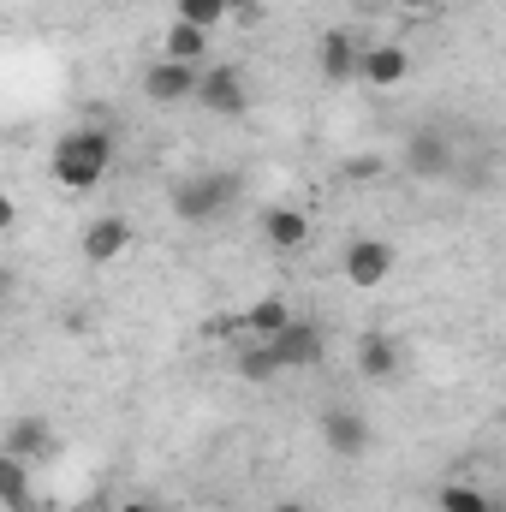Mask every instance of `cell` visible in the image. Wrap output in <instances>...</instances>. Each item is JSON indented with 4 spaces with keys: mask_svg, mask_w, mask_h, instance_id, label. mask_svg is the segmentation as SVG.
I'll return each instance as SVG.
<instances>
[{
    "mask_svg": "<svg viewBox=\"0 0 506 512\" xmlns=\"http://www.w3.org/2000/svg\"><path fill=\"white\" fill-rule=\"evenodd\" d=\"M114 167V131L102 126H78L66 131L54 149H48V173L66 185V191H96Z\"/></svg>",
    "mask_w": 506,
    "mask_h": 512,
    "instance_id": "1",
    "label": "cell"
},
{
    "mask_svg": "<svg viewBox=\"0 0 506 512\" xmlns=\"http://www.w3.org/2000/svg\"><path fill=\"white\" fill-rule=\"evenodd\" d=\"M239 197V173H191V179H179L173 185V215L179 221H191V227H203V221H215L227 203Z\"/></svg>",
    "mask_w": 506,
    "mask_h": 512,
    "instance_id": "2",
    "label": "cell"
},
{
    "mask_svg": "<svg viewBox=\"0 0 506 512\" xmlns=\"http://www.w3.org/2000/svg\"><path fill=\"white\" fill-rule=\"evenodd\" d=\"M191 96H197L209 114H221V120H245V114H251V90H245V72H239V66H203Z\"/></svg>",
    "mask_w": 506,
    "mask_h": 512,
    "instance_id": "3",
    "label": "cell"
},
{
    "mask_svg": "<svg viewBox=\"0 0 506 512\" xmlns=\"http://www.w3.org/2000/svg\"><path fill=\"white\" fill-rule=\"evenodd\" d=\"M268 352H274V364L280 370H310V364H322V352H328V340H322V328L316 322H286L280 334H268Z\"/></svg>",
    "mask_w": 506,
    "mask_h": 512,
    "instance_id": "4",
    "label": "cell"
},
{
    "mask_svg": "<svg viewBox=\"0 0 506 512\" xmlns=\"http://www.w3.org/2000/svg\"><path fill=\"white\" fill-rule=\"evenodd\" d=\"M197 72H203V66L155 60V66H143V96H149L155 108H179V102H191V90H197Z\"/></svg>",
    "mask_w": 506,
    "mask_h": 512,
    "instance_id": "5",
    "label": "cell"
},
{
    "mask_svg": "<svg viewBox=\"0 0 506 512\" xmlns=\"http://www.w3.org/2000/svg\"><path fill=\"white\" fill-rule=\"evenodd\" d=\"M322 441H328V453L358 459V453H370V417H364V411L334 405V411H322Z\"/></svg>",
    "mask_w": 506,
    "mask_h": 512,
    "instance_id": "6",
    "label": "cell"
},
{
    "mask_svg": "<svg viewBox=\"0 0 506 512\" xmlns=\"http://www.w3.org/2000/svg\"><path fill=\"white\" fill-rule=\"evenodd\" d=\"M358 78L376 84V90H393L411 78V54L399 42H376V48H358Z\"/></svg>",
    "mask_w": 506,
    "mask_h": 512,
    "instance_id": "7",
    "label": "cell"
},
{
    "mask_svg": "<svg viewBox=\"0 0 506 512\" xmlns=\"http://www.w3.org/2000/svg\"><path fill=\"white\" fill-rule=\"evenodd\" d=\"M405 167H411L417 179L453 173V137H447V131H417V137L405 143Z\"/></svg>",
    "mask_w": 506,
    "mask_h": 512,
    "instance_id": "8",
    "label": "cell"
},
{
    "mask_svg": "<svg viewBox=\"0 0 506 512\" xmlns=\"http://www.w3.org/2000/svg\"><path fill=\"white\" fill-rule=\"evenodd\" d=\"M387 274H393V245H387V239H358V245L346 251V280H352V286L370 292Z\"/></svg>",
    "mask_w": 506,
    "mask_h": 512,
    "instance_id": "9",
    "label": "cell"
},
{
    "mask_svg": "<svg viewBox=\"0 0 506 512\" xmlns=\"http://www.w3.org/2000/svg\"><path fill=\"white\" fill-rule=\"evenodd\" d=\"M131 245V227H126V215H102V221H90L84 227V262H114V256H126Z\"/></svg>",
    "mask_w": 506,
    "mask_h": 512,
    "instance_id": "10",
    "label": "cell"
},
{
    "mask_svg": "<svg viewBox=\"0 0 506 512\" xmlns=\"http://www.w3.org/2000/svg\"><path fill=\"white\" fill-rule=\"evenodd\" d=\"M54 447V429L42 423V417H18V423H6V435H0V453H12V459H42Z\"/></svg>",
    "mask_w": 506,
    "mask_h": 512,
    "instance_id": "11",
    "label": "cell"
},
{
    "mask_svg": "<svg viewBox=\"0 0 506 512\" xmlns=\"http://www.w3.org/2000/svg\"><path fill=\"white\" fill-rule=\"evenodd\" d=\"M262 239H268L274 251H298V245L310 239V221H304V209H286V203L262 209Z\"/></svg>",
    "mask_w": 506,
    "mask_h": 512,
    "instance_id": "12",
    "label": "cell"
},
{
    "mask_svg": "<svg viewBox=\"0 0 506 512\" xmlns=\"http://www.w3.org/2000/svg\"><path fill=\"white\" fill-rule=\"evenodd\" d=\"M316 66H322V78H328V84H346V78L358 72V42H352L346 30H328V36H322V48H316Z\"/></svg>",
    "mask_w": 506,
    "mask_h": 512,
    "instance_id": "13",
    "label": "cell"
},
{
    "mask_svg": "<svg viewBox=\"0 0 506 512\" xmlns=\"http://www.w3.org/2000/svg\"><path fill=\"white\" fill-rule=\"evenodd\" d=\"M393 370H399V340H393V334H364V340H358V376L387 382Z\"/></svg>",
    "mask_w": 506,
    "mask_h": 512,
    "instance_id": "14",
    "label": "cell"
},
{
    "mask_svg": "<svg viewBox=\"0 0 506 512\" xmlns=\"http://www.w3.org/2000/svg\"><path fill=\"white\" fill-rule=\"evenodd\" d=\"M0 507L6 512H36V495H30V465L0 453Z\"/></svg>",
    "mask_w": 506,
    "mask_h": 512,
    "instance_id": "15",
    "label": "cell"
},
{
    "mask_svg": "<svg viewBox=\"0 0 506 512\" xmlns=\"http://www.w3.org/2000/svg\"><path fill=\"white\" fill-rule=\"evenodd\" d=\"M292 322V304L286 298H256L251 310L239 316V328H251V340H268V334H280Z\"/></svg>",
    "mask_w": 506,
    "mask_h": 512,
    "instance_id": "16",
    "label": "cell"
},
{
    "mask_svg": "<svg viewBox=\"0 0 506 512\" xmlns=\"http://www.w3.org/2000/svg\"><path fill=\"white\" fill-rule=\"evenodd\" d=\"M209 54V30H197V24H167V60H179V66H197Z\"/></svg>",
    "mask_w": 506,
    "mask_h": 512,
    "instance_id": "17",
    "label": "cell"
},
{
    "mask_svg": "<svg viewBox=\"0 0 506 512\" xmlns=\"http://www.w3.org/2000/svg\"><path fill=\"white\" fill-rule=\"evenodd\" d=\"M233 364H239V376H245V382H274V376H280V364H274L268 340H251V346H239V358H233Z\"/></svg>",
    "mask_w": 506,
    "mask_h": 512,
    "instance_id": "18",
    "label": "cell"
},
{
    "mask_svg": "<svg viewBox=\"0 0 506 512\" xmlns=\"http://www.w3.org/2000/svg\"><path fill=\"white\" fill-rule=\"evenodd\" d=\"M441 512H501V501L483 495V489H471V483H447L441 489Z\"/></svg>",
    "mask_w": 506,
    "mask_h": 512,
    "instance_id": "19",
    "label": "cell"
},
{
    "mask_svg": "<svg viewBox=\"0 0 506 512\" xmlns=\"http://www.w3.org/2000/svg\"><path fill=\"white\" fill-rule=\"evenodd\" d=\"M173 18L179 24H197V30H215L227 18V6L221 0H173Z\"/></svg>",
    "mask_w": 506,
    "mask_h": 512,
    "instance_id": "20",
    "label": "cell"
},
{
    "mask_svg": "<svg viewBox=\"0 0 506 512\" xmlns=\"http://www.w3.org/2000/svg\"><path fill=\"white\" fill-rule=\"evenodd\" d=\"M346 173H352V179H376L381 161H376V155H358V161H346Z\"/></svg>",
    "mask_w": 506,
    "mask_h": 512,
    "instance_id": "21",
    "label": "cell"
},
{
    "mask_svg": "<svg viewBox=\"0 0 506 512\" xmlns=\"http://www.w3.org/2000/svg\"><path fill=\"white\" fill-rule=\"evenodd\" d=\"M12 221H18V203H12V197H6V191H0V233H6V227H12Z\"/></svg>",
    "mask_w": 506,
    "mask_h": 512,
    "instance_id": "22",
    "label": "cell"
},
{
    "mask_svg": "<svg viewBox=\"0 0 506 512\" xmlns=\"http://www.w3.org/2000/svg\"><path fill=\"white\" fill-rule=\"evenodd\" d=\"M12 304V268H0V310Z\"/></svg>",
    "mask_w": 506,
    "mask_h": 512,
    "instance_id": "23",
    "label": "cell"
},
{
    "mask_svg": "<svg viewBox=\"0 0 506 512\" xmlns=\"http://www.w3.org/2000/svg\"><path fill=\"white\" fill-rule=\"evenodd\" d=\"M221 6H227V12H256L262 0H221Z\"/></svg>",
    "mask_w": 506,
    "mask_h": 512,
    "instance_id": "24",
    "label": "cell"
},
{
    "mask_svg": "<svg viewBox=\"0 0 506 512\" xmlns=\"http://www.w3.org/2000/svg\"><path fill=\"white\" fill-rule=\"evenodd\" d=\"M120 512H155V507H149V501H126Z\"/></svg>",
    "mask_w": 506,
    "mask_h": 512,
    "instance_id": "25",
    "label": "cell"
},
{
    "mask_svg": "<svg viewBox=\"0 0 506 512\" xmlns=\"http://www.w3.org/2000/svg\"><path fill=\"white\" fill-rule=\"evenodd\" d=\"M405 6H411V12H423V6H441V0H405Z\"/></svg>",
    "mask_w": 506,
    "mask_h": 512,
    "instance_id": "26",
    "label": "cell"
},
{
    "mask_svg": "<svg viewBox=\"0 0 506 512\" xmlns=\"http://www.w3.org/2000/svg\"><path fill=\"white\" fill-rule=\"evenodd\" d=\"M274 512H304V507H298V501H280V507H274Z\"/></svg>",
    "mask_w": 506,
    "mask_h": 512,
    "instance_id": "27",
    "label": "cell"
}]
</instances>
